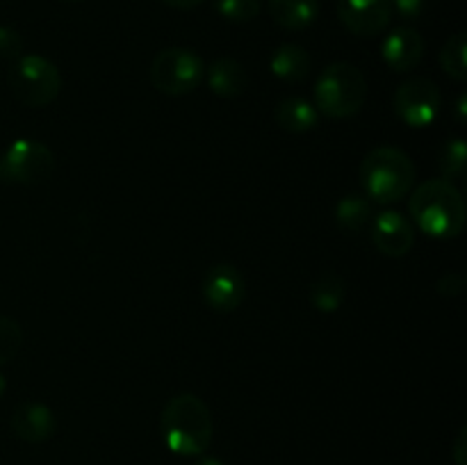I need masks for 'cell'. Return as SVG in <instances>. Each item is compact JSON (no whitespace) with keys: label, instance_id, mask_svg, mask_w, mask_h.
<instances>
[{"label":"cell","instance_id":"cell-15","mask_svg":"<svg viewBox=\"0 0 467 465\" xmlns=\"http://www.w3.org/2000/svg\"><path fill=\"white\" fill-rule=\"evenodd\" d=\"M269 14L285 30H306L319 16V0H269Z\"/></svg>","mask_w":467,"mask_h":465},{"label":"cell","instance_id":"cell-30","mask_svg":"<svg viewBox=\"0 0 467 465\" xmlns=\"http://www.w3.org/2000/svg\"><path fill=\"white\" fill-rule=\"evenodd\" d=\"M456 108H459V121L463 123L465 121V109H467V94L459 96V103H456Z\"/></svg>","mask_w":467,"mask_h":465},{"label":"cell","instance_id":"cell-13","mask_svg":"<svg viewBox=\"0 0 467 465\" xmlns=\"http://www.w3.org/2000/svg\"><path fill=\"white\" fill-rule=\"evenodd\" d=\"M383 62L397 73H406L418 67L424 57V39L413 27H397L386 36L381 46Z\"/></svg>","mask_w":467,"mask_h":465},{"label":"cell","instance_id":"cell-21","mask_svg":"<svg viewBox=\"0 0 467 465\" xmlns=\"http://www.w3.org/2000/svg\"><path fill=\"white\" fill-rule=\"evenodd\" d=\"M441 67L454 80H467V36L465 32H456L445 41L441 50Z\"/></svg>","mask_w":467,"mask_h":465},{"label":"cell","instance_id":"cell-7","mask_svg":"<svg viewBox=\"0 0 467 465\" xmlns=\"http://www.w3.org/2000/svg\"><path fill=\"white\" fill-rule=\"evenodd\" d=\"M55 171V155L36 140H16L0 155V181L14 185H41Z\"/></svg>","mask_w":467,"mask_h":465},{"label":"cell","instance_id":"cell-20","mask_svg":"<svg viewBox=\"0 0 467 465\" xmlns=\"http://www.w3.org/2000/svg\"><path fill=\"white\" fill-rule=\"evenodd\" d=\"M438 167H441L445 181H463L467 173V146L463 137H451L438 153Z\"/></svg>","mask_w":467,"mask_h":465},{"label":"cell","instance_id":"cell-24","mask_svg":"<svg viewBox=\"0 0 467 465\" xmlns=\"http://www.w3.org/2000/svg\"><path fill=\"white\" fill-rule=\"evenodd\" d=\"M23 55V36L14 27L0 26V57L18 59Z\"/></svg>","mask_w":467,"mask_h":465},{"label":"cell","instance_id":"cell-25","mask_svg":"<svg viewBox=\"0 0 467 465\" xmlns=\"http://www.w3.org/2000/svg\"><path fill=\"white\" fill-rule=\"evenodd\" d=\"M438 294L442 296H459L465 290V276L459 272H447L438 278L436 283Z\"/></svg>","mask_w":467,"mask_h":465},{"label":"cell","instance_id":"cell-3","mask_svg":"<svg viewBox=\"0 0 467 465\" xmlns=\"http://www.w3.org/2000/svg\"><path fill=\"white\" fill-rule=\"evenodd\" d=\"M360 182L365 194L379 205L404 199L415 182V164L397 146H377L360 164Z\"/></svg>","mask_w":467,"mask_h":465},{"label":"cell","instance_id":"cell-16","mask_svg":"<svg viewBox=\"0 0 467 465\" xmlns=\"http://www.w3.org/2000/svg\"><path fill=\"white\" fill-rule=\"evenodd\" d=\"M276 123L285 132H292V135H301V132H308L317 126L319 112L310 100L299 98V96H290V98H283L281 103L276 105Z\"/></svg>","mask_w":467,"mask_h":465},{"label":"cell","instance_id":"cell-31","mask_svg":"<svg viewBox=\"0 0 467 465\" xmlns=\"http://www.w3.org/2000/svg\"><path fill=\"white\" fill-rule=\"evenodd\" d=\"M5 390H7V383H5V377H3V374H0V397H3Z\"/></svg>","mask_w":467,"mask_h":465},{"label":"cell","instance_id":"cell-12","mask_svg":"<svg viewBox=\"0 0 467 465\" xmlns=\"http://www.w3.org/2000/svg\"><path fill=\"white\" fill-rule=\"evenodd\" d=\"M12 431L18 440L30 442V445H41V442L50 440L57 429V419H55L53 410L41 401H23L14 408Z\"/></svg>","mask_w":467,"mask_h":465},{"label":"cell","instance_id":"cell-28","mask_svg":"<svg viewBox=\"0 0 467 465\" xmlns=\"http://www.w3.org/2000/svg\"><path fill=\"white\" fill-rule=\"evenodd\" d=\"M164 5H169V7H176V9H194L199 7L203 0H162Z\"/></svg>","mask_w":467,"mask_h":465},{"label":"cell","instance_id":"cell-22","mask_svg":"<svg viewBox=\"0 0 467 465\" xmlns=\"http://www.w3.org/2000/svg\"><path fill=\"white\" fill-rule=\"evenodd\" d=\"M23 345V331L16 319L0 315V367L12 363Z\"/></svg>","mask_w":467,"mask_h":465},{"label":"cell","instance_id":"cell-27","mask_svg":"<svg viewBox=\"0 0 467 465\" xmlns=\"http://www.w3.org/2000/svg\"><path fill=\"white\" fill-rule=\"evenodd\" d=\"M451 459L456 465H467V427H461L451 447Z\"/></svg>","mask_w":467,"mask_h":465},{"label":"cell","instance_id":"cell-10","mask_svg":"<svg viewBox=\"0 0 467 465\" xmlns=\"http://www.w3.org/2000/svg\"><path fill=\"white\" fill-rule=\"evenodd\" d=\"M342 26L358 36H374L390 26V0H337Z\"/></svg>","mask_w":467,"mask_h":465},{"label":"cell","instance_id":"cell-9","mask_svg":"<svg viewBox=\"0 0 467 465\" xmlns=\"http://www.w3.org/2000/svg\"><path fill=\"white\" fill-rule=\"evenodd\" d=\"M203 299L217 313H233L246 296V281L235 264H214L203 278Z\"/></svg>","mask_w":467,"mask_h":465},{"label":"cell","instance_id":"cell-2","mask_svg":"<svg viewBox=\"0 0 467 465\" xmlns=\"http://www.w3.org/2000/svg\"><path fill=\"white\" fill-rule=\"evenodd\" d=\"M415 226L438 240L459 237L465 226V201L459 187L445 178L422 182L409 203Z\"/></svg>","mask_w":467,"mask_h":465},{"label":"cell","instance_id":"cell-6","mask_svg":"<svg viewBox=\"0 0 467 465\" xmlns=\"http://www.w3.org/2000/svg\"><path fill=\"white\" fill-rule=\"evenodd\" d=\"M205 64L192 48L173 46L155 55L150 64V85L167 96H187L203 82Z\"/></svg>","mask_w":467,"mask_h":465},{"label":"cell","instance_id":"cell-23","mask_svg":"<svg viewBox=\"0 0 467 465\" xmlns=\"http://www.w3.org/2000/svg\"><path fill=\"white\" fill-rule=\"evenodd\" d=\"M260 0H214L219 16L233 23H249L260 14Z\"/></svg>","mask_w":467,"mask_h":465},{"label":"cell","instance_id":"cell-5","mask_svg":"<svg viewBox=\"0 0 467 465\" xmlns=\"http://www.w3.org/2000/svg\"><path fill=\"white\" fill-rule=\"evenodd\" d=\"M14 98L27 108H46L62 89V73L44 55H21L7 76Z\"/></svg>","mask_w":467,"mask_h":465},{"label":"cell","instance_id":"cell-26","mask_svg":"<svg viewBox=\"0 0 467 465\" xmlns=\"http://www.w3.org/2000/svg\"><path fill=\"white\" fill-rule=\"evenodd\" d=\"M392 12L400 14L401 18L410 21V18H418L424 12V0H390Z\"/></svg>","mask_w":467,"mask_h":465},{"label":"cell","instance_id":"cell-4","mask_svg":"<svg viewBox=\"0 0 467 465\" xmlns=\"http://www.w3.org/2000/svg\"><path fill=\"white\" fill-rule=\"evenodd\" d=\"M368 98L363 71L349 62L328 64L315 85V108L328 119H349L360 112Z\"/></svg>","mask_w":467,"mask_h":465},{"label":"cell","instance_id":"cell-32","mask_svg":"<svg viewBox=\"0 0 467 465\" xmlns=\"http://www.w3.org/2000/svg\"><path fill=\"white\" fill-rule=\"evenodd\" d=\"M62 3H80V0H62Z\"/></svg>","mask_w":467,"mask_h":465},{"label":"cell","instance_id":"cell-1","mask_svg":"<svg viewBox=\"0 0 467 465\" xmlns=\"http://www.w3.org/2000/svg\"><path fill=\"white\" fill-rule=\"evenodd\" d=\"M160 433L169 451L178 456H201L214 436L213 413L194 392L171 397L160 415Z\"/></svg>","mask_w":467,"mask_h":465},{"label":"cell","instance_id":"cell-8","mask_svg":"<svg viewBox=\"0 0 467 465\" xmlns=\"http://www.w3.org/2000/svg\"><path fill=\"white\" fill-rule=\"evenodd\" d=\"M395 114L410 128H427L441 114V89L429 78H410L395 91Z\"/></svg>","mask_w":467,"mask_h":465},{"label":"cell","instance_id":"cell-14","mask_svg":"<svg viewBox=\"0 0 467 465\" xmlns=\"http://www.w3.org/2000/svg\"><path fill=\"white\" fill-rule=\"evenodd\" d=\"M208 87L219 98H237L249 87V73L237 59L219 57L205 68Z\"/></svg>","mask_w":467,"mask_h":465},{"label":"cell","instance_id":"cell-11","mask_svg":"<svg viewBox=\"0 0 467 465\" xmlns=\"http://www.w3.org/2000/svg\"><path fill=\"white\" fill-rule=\"evenodd\" d=\"M372 240L388 258H404L415 244V226L397 210H383L372 223Z\"/></svg>","mask_w":467,"mask_h":465},{"label":"cell","instance_id":"cell-17","mask_svg":"<svg viewBox=\"0 0 467 465\" xmlns=\"http://www.w3.org/2000/svg\"><path fill=\"white\" fill-rule=\"evenodd\" d=\"M269 68L283 82H301L310 73V55L296 44H283L274 50Z\"/></svg>","mask_w":467,"mask_h":465},{"label":"cell","instance_id":"cell-29","mask_svg":"<svg viewBox=\"0 0 467 465\" xmlns=\"http://www.w3.org/2000/svg\"><path fill=\"white\" fill-rule=\"evenodd\" d=\"M194 465H223V460L217 459V456L201 454V456H196V463Z\"/></svg>","mask_w":467,"mask_h":465},{"label":"cell","instance_id":"cell-19","mask_svg":"<svg viewBox=\"0 0 467 465\" xmlns=\"http://www.w3.org/2000/svg\"><path fill=\"white\" fill-rule=\"evenodd\" d=\"M336 219L345 231L360 232L372 222V203L363 194H347L337 201Z\"/></svg>","mask_w":467,"mask_h":465},{"label":"cell","instance_id":"cell-18","mask_svg":"<svg viewBox=\"0 0 467 465\" xmlns=\"http://www.w3.org/2000/svg\"><path fill=\"white\" fill-rule=\"evenodd\" d=\"M347 296V285L345 278L336 272H324L310 283L308 299L310 305L319 313H336L342 308Z\"/></svg>","mask_w":467,"mask_h":465}]
</instances>
